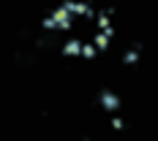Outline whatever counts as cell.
Returning a JSON list of instances; mask_svg holds the SVG:
<instances>
[{
	"mask_svg": "<svg viewBox=\"0 0 158 141\" xmlns=\"http://www.w3.org/2000/svg\"><path fill=\"white\" fill-rule=\"evenodd\" d=\"M104 106H106V109H114V106H117V98H114V95H104Z\"/></svg>",
	"mask_w": 158,
	"mask_h": 141,
	"instance_id": "1",
	"label": "cell"
}]
</instances>
